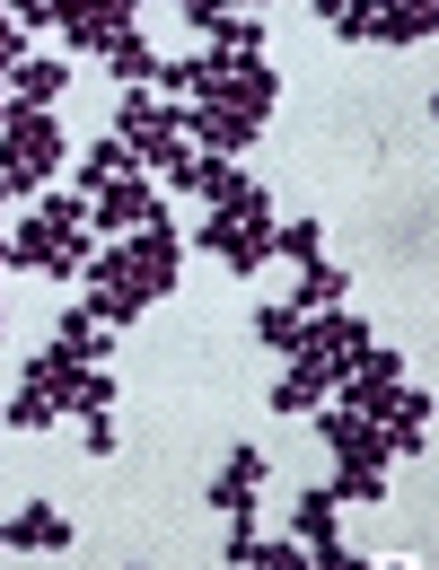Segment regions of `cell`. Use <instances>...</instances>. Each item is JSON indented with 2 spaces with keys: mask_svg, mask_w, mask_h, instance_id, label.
Masks as SVG:
<instances>
[{
  "mask_svg": "<svg viewBox=\"0 0 439 570\" xmlns=\"http://www.w3.org/2000/svg\"><path fill=\"white\" fill-rule=\"evenodd\" d=\"M176 264H185V237H176L167 219L124 228L115 255H88V316H97V325H133L149 298L176 289Z\"/></svg>",
  "mask_w": 439,
  "mask_h": 570,
  "instance_id": "cell-1",
  "label": "cell"
},
{
  "mask_svg": "<svg viewBox=\"0 0 439 570\" xmlns=\"http://www.w3.org/2000/svg\"><path fill=\"white\" fill-rule=\"evenodd\" d=\"M203 255H220L228 273H264L273 264V185H228L203 203Z\"/></svg>",
  "mask_w": 439,
  "mask_h": 570,
  "instance_id": "cell-2",
  "label": "cell"
},
{
  "mask_svg": "<svg viewBox=\"0 0 439 570\" xmlns=\"http://www.w3.org/2000/svg\"><path fill=\"white\" fill-rule=\"evenodd\" d=\"M158 79L167 88H185V97H212V106H237V115H273V97H282V79H273V62L264 53H194V62H158Z\"/></svg>",
  "mask_w": 439,
  "mask_h": 570,
  "instance_id": "cell-3",
  "label": "cell"
},
{
  "mask_svg": "<svg viewBox=\"0 0 439 570\" xmlns=\"http://www.w3.org/2000/svg\"><path fill=\"white\" fill-rule=\"evenodd\" d=\"M9 264H18V273H45V282L88 273V203H45V212H27L18 237H9Z\"/></svg>",
  "mask_w": 439,
  "mask_h": 570,
  "instance_id": "cell-4",
  "label": "cell"
},
{
  "mask_svg": "<svg viewBox=\"0 0 439 570\" xmlns=\"http://www.w3.org/2000/svg\"><path fill=\"white\" fill-rule=\"evenodd\" d=\"M53 167H62V124H53V106H0V185L9 194H45L53 185Z\"/></svg>",
  "mask_w": 439,
  "mask_h": 570,
  "instance_id": "cell-5",
  "label": "cell"
},
{
  "mask_svg": "<svg viewBox=\"0 0 439 570\" xmlns=\"http://www.w3.org/2000/svg\"><path fill=\"white\" fill-rule=\"evenodd\" d=\"M325 448H334V500H387V439L369 413L352 404H325Z\"/></svg>",
  "mask_w": 439,
  "mask_h": 570,
  "instance_id": "cell-6",
  "label": "cell"
},
{
  "mask_svg": "<svg viewBox=\"0 0 439 570\" xmlns=\"http://www.w3.org/2000/svg\"><path fill=\"white\" fill-rule=\"evenodd\" d=\"M115 141L133 149V167H158V176H176V167L194 158L185 115H176V106H158L149 88H124V97H115Z\"/></svg>",
  "mask_w": 439,
  "mask_h": 570,
  "instance_id": "cell-7",
  "label": "cell"
},
{
  "mask_svg": "<svg viewBox=\"0 0 439 570\" xmlns=\"http://www.w3.org/2000/svg\"><path fill=\"white\" fill-rule=\"evenodd\" d=\"M369 352V325L361 316H343V307H308L299 316V343H291V368H308L325 395H334V377Z\"/></svg>",
  "mask_w": 439,
  "mask_h": 570,
  "instance_id": "cell-8",
  "label": "cell"
},
{
  "mask_svg": "<svg viewBox=\"0 0 439 570\" xmlns=\"http://www.w3.org/2000/svg\"><path fill=\"white\" fill-rule=\"evenodd\" d=\"M334 483H316V492H299L291 509V535H299V553H308V570H361V553H343V535H334Z\"/></svg>",
  "mask_w": 439,
  "mask_h": 570,
  "instance_id": "cell-9",
  "label": "cell"
},
{
  "mask_svg": "<svg viewBox=\"0 0 439 570\" xmlns=\"http://www.w3.org/2000/svg\"><path fill=\"white\" fill-rule=\"evenodd\" d=\"M149 219H167L158 212V185L149 176H106V185H88V228H149Z\"/></svg>",
  "mask_w": 439,
  "mask_h": 570,
  "instance_id": "cell-10",
  "label": "cell"
},
{
  "mask_svg": "<svg viewBox=\"0 0 439 570\" xmlns=\"http://www.w3.org/2000/svg\"><path fill=\"white\" fill-rule=\"evenodd\" d=\"M53 18H62V45H79V53H106V45L133 27V0H53Z\"/></svg>",
  "mask_w": 439,
  "mask_h": 570,
  "instance_id": "cell-11",
  "label": "cell"
},
{
  "mask_svg": "<svg viewBox=\"0 0 439 570\" xmlns=\"http://www.w3.org/2000/svg\"><path fill=\"white\" fill-rule=\"evenodd\" d=\"M396 386H404V368H396V352H378V343H369V352L352 360L343 377H334V404H352V413H369V422H378V404H387Z\"/></svg>",
  "mask_w": 439,
  "mask_h": 570,
  "instance_id": "cell-12",
  "label": "cell"
},
{
  "mask_svg": "<svg viewBox=\"0 0 439 570\" xmlns=\"http://www.w3.org/2000/svg\"><path fill=\"white\" fill-rule=\"evenodd\" d=\"M62 544H71V518L53 500H27L0 518V553H62Z\"/></svg>",
  "mask_w": 439,
  "mask_h": 570,
  "instance_id": "cell-13",
  "label": "cell"
},
{
  "mask_svg": "<svg viewBox=\"0 0 439 570\" xmlns=\"http://www.w3.org/2000/svg\"><path fill=\"white\" fill-rule=\"evenodd\" d=\"M255 115H237V106H212V97H194L185 106V141H203V149H220V158H237V149H255Z\"/></svg>",
  "mask_w": 439,
  "mask_h": 570,
  "instance_id": "cell-14",
  "label": "cell"
},
{
  "mask_svg": "<svg viewBox=\"0 0 439 570\" xmlns=\"http://www.w3.org/2000/svg\"><path fill=\"white\" fill-rule=\"evenodd\" d=\"M431 395H422V386H396V395H387V404H378V439H387V456H422V448H431Z\"/></svg>",
  "mask_w": 439,
  "mask_h": 570,
  "instance_id": "cell-15",
  "label": "cell"
},
{
  "mask_svg": "<svg viewBox=\"0 0 439 570\" xmlns=\"http://www.w3.org/2000/svg\"><path fill=\"white\" fill-rule=\"evenodd\" d=\"M264 500V448H237L228 465L212 474V509H228V518H246Z\"/></svg>",
  "mask_w": 439,
  "mask_h": 570,
  "instance_id": "cell-16",
  "label": "cell"
},
{
  "mask_svg": "<svg viewBox=\"0 0 439 570\" xmlns=\"http://www.w3.org/2000/svg\"><path fill=\"white\" fill-rule=\"evenodd\" d=\"M431 27H439V0H378L369 9V36L378 45H422Z\"/></svg>",
  "mask_w": 439,
  "mask_h": 570,
  "instance_id": "cell-17",
  "label": "cell"
},
{
  "mask_svg": "<svg viewBox=\"0 0 439 570\" xmlns=\"http://www.w3.org/2000/svg\"><path fill=\"white\" fill-rule=\"evenodd\" d=\"M62 62H53V53H18V62H9V97H18V106H53V97H62Z\"/></svg>",
  "mask_w": 439,
  "mask_h": 570,
  "instance_id": "cell-18",
  "label": "cell"
},
{
  "mask_svg": "<svg viewBox=\"0 0 439 570\" xmlns=\"http://www.w3.org/2000/svg\"><path fill=\"white\" fill-rule=\"evenodd\" d=\"M53 352H71V360H106V352H115V325H97L88 307H71V316L53 325Z\"/></svg>",
  "mask_w": 439,
  "mask_h": 570,
  "instance_id": "cell-19",
  "label": "cell"
},
{
  "mask_svg": "<svg viewBox=\"0 0 439 570\" xmlns=\"http://www.w3.org/2000/svg\"><path fill=\"white\" fill-rule=\"evenodd\" d=\"M106 71L124 79V88H149V79H158V53L142 45V27H124V36L106 45Z\"/></svg>",
  "mask_w": 439,
  "mask_h": 570,
  "instance_id": "cell-20",
  "label": "cell"
},
{
  "mask_svg": "<svg viewBox=\"0 0 439 570\" xmlns=\"http://www.w3.org/2000/svg\"><path fill=\"white\" fill-rule=\"evenodd\" d=\"M203 27H212V53H264V18L255 9H220Z\"/></svg>",
  "mask_w": 439,
  "mask_h": 570,
  "instance_id": "cell-21",
  "label": "cell"
},
{
  "mask_svg": "<svg viewBox=\"0 0 439 570\" xmlns=\"http://www.w3.org/2000/svg\"><path fill=\"white\" fill-rule=\"evenodd\" d=\"M299 316H308V307H343V264H325V255H308V264H299V298H291Z\"/></svg>",
  "mask_w": 439,
  "mask_h": 570,
  "instance_id": "cell-22",
  "label": "cell"
},
{
  "mask_svg": "<svg viewBox=\"0 0 439 570\" xmlns=\"http://www.w3.org/2000/svg\"><path fill=\"white\" fill-rule=\"evenodd\" d=\"M0 422H9V430H53V422H62V404H53V395H45L36 377H27V386H18L9 404H0Z\"/></svg>",
  "mask_w": 439,
  "mask_h": 570,
  "instance_id": "cell-23",
  "label": "cell"
},
{
  "mask_svg": "<svg viewBox=\"0 0 439 570\" xmlns=\"http://www.w3.org/2000/svg\"><path fill=\"white\" fill-rule=\"evenodd\" d=\"M255 343L291 360V343H299V307H291V298H264V307H255Z\"/></svg>",
  "mask_w": 439,
  "mask_h": 570,
  "instance_id": "cell-24",
  "label": "cell"
},
{
  "mask_svg": "<svg viewBox=\"0 0 439 570\" xmlns=\"http://www.w3.org/2000/svg\"><path fill=\"white\" fill-rule=\"evenodd\" d=\"M273 255H291V264L325 255V228H316V219H273Z\"/></svg>",
  "mask_w": 439,
  "mask_h": 570,
  "instance_id": "cell-25",
  "label": "cell"
},
{
  "mask_svg": "<svg viewBox=\"0 0 439 570\" xmlns=\"http://www.w3.org/2000/svg\"><path fill=\"white\" fill-rule=\"evenodd\" d=\"M124 167H133V149H124V141H97L88 158H79V194H88V185H106V176H124Z\"/></svg>",
  "mask_w": 439,
  "mask_h": 570,
  "instance_id": "cell-26",
  "label": "cell"
},
{
  "mask_svg": "<svg viewBox=\"0 0 439 570\" xmlns=\"http://www.w3.org/2000/svg\"><path fill=\"white\" fill-rule=\"evenodd\" d=\"M316 404H325V386H316L308 368H291V377L273 386V413H316Z\"/></svg>",
  "mask_w": 439,
  "mask_h": 570,
  "instance_id": "cell-27",
  "label": "cell"
},
{
  "mask_svg": "<svg viewBox=\"0 0 439 570\" xmlns=\"http://www.w3.org/2000/svg\"><path fill=\"white\" fill-rule=\"evenodd\" d=\"M369 9H378V0H316V18H325L334 36H369Z\"/></svg>",
  "mask_w": 439,
  "mask_h": 570,
  "instance_id": "cell-28",
  "label": "cell"
},
{
  "mask_svg": "<svg viewBox=\"0 0 439 570\" xmlns=\"http://www.w3.org/2000/svg\"><path fill=\"white\" fill-rule=\"evenodd\" d=\"M88 456H115V413H88Z\"/></svg>",
  "mask_w": 439,
  "mask_h": 570,
  "instance_id": "cell-29",
  "label": "cell"
},
{
  "mask_svg": "<svg viewBox=\"0 0 439 570\" xmlns=\"http://www.w3.org/2000/svg\"><path fill=\"white\" fill-rule=\"evenodd\" d=\"M0 9H9L18 27H45V18H53V0H0Z\"/></svg>",
  "mask_w": 439,
  "mask_h": 570,
  "instance_id": "cell-30",
  "label": "cell"
},
{
  "mask_svg": "<svg viewBox=\"0 0 439 570\" xmlns=\"http://www.w3.org/2000/svg\"><path fill=\"white\" fill-rule=\"evenodd\" d=\"M176 9H185V18L203 27V18H220V9H255V0H176Z\"/></svg>",
  "mask_w": 439,
  "mask_h": 570,
  "instance_id": "cell-31",
  "label": "cell"
},
{
  "mask_svg": "<svg viewBox=\"0 0 439 570\" xmlns=\"http://www.w3.org/2000/svg\"><path fill=\"white\" fill-rule=\"evenodd\" d=\"M0 53L18 62V18H9V9H0Z\"/></svg>",
  "mask_w": 439,
  "mask_h": 570,
  "instance_id": "cell-32",
  "label": "cell"
},
{
  "mask_svg": "<svg viewBox=\"0 0 439 570\" xmlns=\"http://www.w3.org/2000/svg\"><path fill=\"white\" fill-rule=\"evenodd\" d=\"M0 203H9V185H0ZM0 273H9V237H0Z\"/></svg>",
  "mask_w": 439,
  "mask_h": 570,
  "instance_id": "cell-33",
  "label": "cell"
},
{
  "mask_svg": "<svg viewBox=\"0 0 439 570\" xmlns=\"http://www.w3.org/2000/svg\"><path fill=\"white\" fill-rule=\"evenodd\" d=\"M0 106H9V53H0Z\"/></svg>",
  "mask_w": 439,
  "mask_h": 570,
  "instance_id": "cell-34",
  "label": "cell"
}]
</instances>
